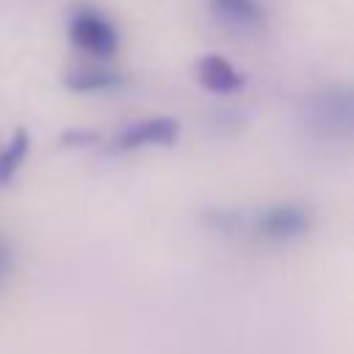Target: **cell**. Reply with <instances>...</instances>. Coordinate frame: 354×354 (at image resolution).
Returning <instances> with one entry per match:
<instances>
[{
    "label": "cell",
    "mask_w": 354,
    "mask_h": 354,
    "mask_svg": "<svg viewBox=\"0 0 354 354\" xmlns=\"http://www.w3.org/2000/svg\"><path fill=\"white\" fill-rule=\"evenodd\" d=\"M301 119L313 136L321 138H348L354 119V100L346 86H329L307 97L301 108Z\"/></svg>",
    "instance_id": "1"
},
{
    "label": "cell",
    "mask_w": 354,
    "mask_h": 354,
    "mask_svg": "<svg viewBox=\"0 0 354 354\" xmlns=\"http://www.w3.org/2000/svg\"><path fill=\"white\" fill-rule=\"evenodd\" d=\"M69 39L77 50L94 58H111L119 50V33L113 22L97 8H75L69 17Z\"/></svg>",
    "instance_id": "2"
},
{
    "label": "cell",
    "mask_w": 354,
    "mask_h": 354,
    "mask_svg": "<svg viewBox=\"0 0 354 354\" xmlns=\"http://www.w3.org/2000/svg\"><path fill=\"white\" fill-rule=\"evenodd\" d=\"M310 230V213L299 202H279L254 218V232L266 241H296Z\"/></svg>",
    "instance_id": "3"
},
{
    "label": "cell",
    "mask_w": 354,
    "mask_h": 354,
    "mask_svg": "<svg viewBox=\"0 0 354 354\" xmlns=\"http://www.w3.org/2000/svg\"><path fill=\"white\" fill-rule=\"evenodd\" d=\"M210 17L230 33H257L266 25L263 0H210Z\"/></svg>",
    "instance_id": "4"
},
{
    "label": "cell",
    "mask_w": 354,
    "mask_h": 354,
    "mask_svg": "<svg viewBox=\"0 0 354 354\" xmlns=\"http://www.w3.org/2000/svg\"><path fill=\"white\" fill-rule=\"evenodd\" d=\"M180 136V122L171 116H155V119H141L130 127H124L116 136V149L133 152L141 147H169Z\"/></svg>",
    "instance_id": "5"
},
{
    "label": "cell",
    "mask_w": 354,
    "mask_h": 354,
    "mask_svg": "<svg viewBox=\"0 0 354 354\" xmlns=\"http://www.w3.org/2000/svg\"><path fill=\"white\" fill-rule=\"evenodd\" d=\"M196 75H199V83H202L207 91H213V94H235V91H241L243 83H246L243 75H241L227 58H221V55H216V53L199 58Z\"/></svg>",
    "instance_id": "6"
},
{
    "label": "cell",
    "mask_w": 354,
    "mask_h": 354,
    "mask_svg": "<svg viewBox=\"0 0 354 354\" xmlns=\"http://www.w3.org/2000/svg\"><path fill=\"white\" fill-rule=\"evenodd\" d=\"M124 80L116 72L108 69H77L72 75H66V86L77 94H97V91H113L119 88Z\"/></svg>",
    "instance_id": "7"
},
{
    "label": "cell",
    "mask_w": 354,
    "mask_h": 354,
    "mask_svg": "<svg viewBox=\"0 0 354 354\" xmlns=\"http://www.w3.org/2000/svg\"><path fill=\"white\" fill-rule=\"evenodd\" d=\"M28 149H30V133L25 127L14 130L11 141L0 149V185H8L14 180V174L28 158Z\"/></svg>",
    "instance_id": "8"
},
{
    "label": "cell",
    "mask_w": 354,
    "mask_h": 354,
    "mask_svg": "<svg viewBox=\"0 0 354 354\" xmlns=\"http://www.w3.org/2000/svg\"><path fill=\"white\" fill-rule=\"evenodd\" d=\"M11 266H14V252H11V243H8V241L0 235V285L6 282V277H8Z\"/></svg>",
    "instance_id": "9"
}]
</instances>
